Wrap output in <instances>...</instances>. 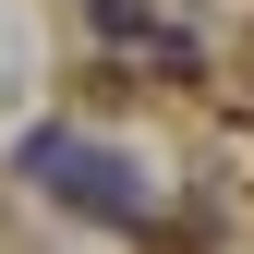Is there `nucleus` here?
<instances>
[{"mask_svg": "<svg viewBox=\"0 0 254 254\" xmlns=\"http://www.w3.org/2000/svg\"><path fill=\"white\" fill-rule=\"evenodd\" d=\"M12 170L37 182V194H61V206L109 218V230H133V218H145V182H133V157H109L97 133H61V121H49V133H24V145H12Z\"/></svg>", "mask_w": 254, "mask_h": 254, "instance_id": "f257e3e1", "label": "nucleus"}]
</instances>
